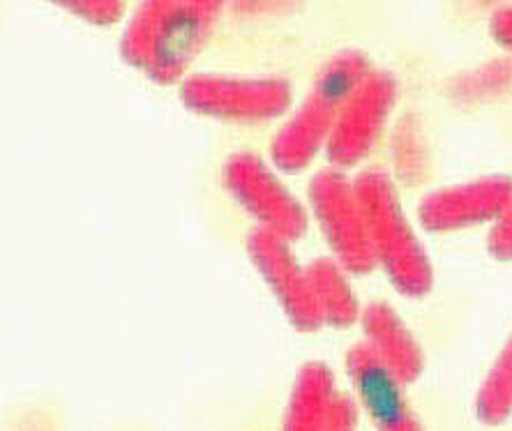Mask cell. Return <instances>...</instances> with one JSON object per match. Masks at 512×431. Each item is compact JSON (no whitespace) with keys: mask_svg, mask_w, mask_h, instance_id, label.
I'll use <instances>...</instances> for the list:
<instances>
[{"mask_svg":"<svg viewBox=\"0 0 512 431\" xmlns=\"http://www.w3.org/2000/svg\"><path fill=\"white\" fill-rule=\"evenodd\" d=\"M376 266L388 272L399 293L420 298L432 289L434 272L411 224L406 222L397 189L386 171L370 169L353 180Z\"/></svg>","mask_w":512,"mask_h":431,"instance_id":"cell-2","label":"cell"},{"mask_svg":"<svg viewBox=\"0 0 512 431\" xmlns=\"http://www.w3.org/2000/svg\"><path fill=\"white\" fill-rule=\"evenodd\" d=\"M310 201L342 268L358 275L370 272L376 266V256L353 183L337 169L316 173L310 183Z\"/></svg>","mask_w":512,"mask_h":431,"instance_id":"cell-4","label":"cell"},{"mask_svg":"<svg viewBox=\"0 0 512 431\" xmlns=\"http://www.w3.org/2000/svg\"><path fill=\"white\" fill-rule=\"evenodd\" d=\"M187 107L224 120H268L289 109L291 86L284 79H233L199 74L180 88Z\"/></svg>","mask_w":512,"mask_h":431,"instance_id":"cell-6","label":"cell"},{"mask_svg":"<svg viewBox=\"0 0 512 431\" xmlns=\"http://www.w3.org/2000/svg\"><path fill=\"white\" fill-rule=\"evenodd\" d=\"M512 201V180L487 176L471 183L439 189L420 203V222L429 231H457L499 219Z\"/></svg>","mask_w":512,"mask_h":431,"instance_id":"cell-9","label":"cell"},{"mask_svg":"<svg viewBox=\"0 0 512 431\" xmlns=\"http://www.w3.org/2000/svg\"><path fill=\"white\" fill-rule=\"evenodd\" d=\"M333 372L323 362H307L293 383L282 431H323L335 397Z\"/></svg>","mask_w":512,"mask_h":431,"instance_id":"cell-12","label":"cell"},{"mask_svg":"<svg viewBox=\"0 0 512 431\" xmlns=\"http://www.w3.org/2000/svg\"><path fill=\"white\" fill-rule=\"evenodd\" d=\"M307 279H310L316 307H319L323 323L335 325V328H346L358 319L360 307L356 293L351 291L346 282L344 270L335 261L316 259L307 268Z\"/></svg>","mask_w":512,"mask_h":431,"instance_id":"cell-13","label":"cell"},{"mask_svg":"<svg viewBox=\"0 0 512 431\" xmlns=\"http://www.w3.org/2000/svg\"><path fill=\"white\" fill-rule=\"evenodd\" d=\"M220 3L213 0H155L141 5L123 35V56L150 79L171 83L206 44Z\"/></svg>","mask_w":512,"mask_h":431,"instance_id":"cell-1","label":"cell"},{"mask_svg":"<svg viewBox=\"0 0 512 431\" xmlns=\"http://www.w3.org/2000/svg\"><path fill=\"white\" fill-rule=\"evenodd\" d=\"M346 369L376 431H423L406 402L402 383L383 367L365 342L353 346L346 355Z\"/></svg>","mask_w":512,"mask_h":431,"instance_id":"cell-10","label":"cell"},{"mask_svg":"<svg viewBox=\"0 0 512 431\" xmlns=\"http://www.w3.org/2000/svg\"><path fill=\"white\" fill-rule=\"evenodd\" d=\"M358 427V408L353 399L344 392H335L333 404H330L328 422L323 431H356Z\"/></svg>","mask_w":512,"mask_h":431,"instance_id":"cell-15","label":"cell"},{"mask_svg":"<svg viewBox=\"0 0 512 431\" xmlns=\"http://www.w3.org/2000/svg\"><path fill=\"white\" fill-rule=\"evenodd\" d=\"M224 183L247 213L284 240H296L307 229V215L280 178L254 153H236L224 166Z\"/></svg>","mask_w":512,"mask_h":431,"instance_id":"cell-5","label":"cell"},{"mask_svg":"<svg viewBox=\"0 0 512 431\" xmlns=\"http://www.w3.org/2000/svg\"><path fill=\"white\" fill-rule=\"evenodd\" d=\"M247 252L280 300L289 321L303 332L321 328L323 319L319 307H316L307 270L300 268L296 256L289 249V240L266 229H256L247 238Z\"/></svg>","mask_w":512,"mask_h":431,"instance_id":"cell-8","label":"cell"},{"mask_svg":"<svg viewBox=\"0 0 512 431\" xmlns=\"http://www.w3.org/2000/svg\"><path fill=\"white\" fill-rule=\"evenodd\" d=\"M365 344L399 383H413L423 372V351L388 302H372L363 312Z\"/></svg>","mask_w":512,"mask_h":431,"instance_id":"cell-11","label":"cell"},{"mask_svg":"<svg viewBox=\"0 0 512 431\" xmlns=\"http://www.w3.org/2000/svg\"><path fill=\"white\" fill-rule=\"evenodd\" d=\"M72 12L81 14V17L93 21V24H114L123 14V5L120 3H107V0H90V3H70L67 5Z\"/></svg>","mask_w":512,"mask_h":431,"instance_id":"cell-17","label":"cell"},{"mask_svg":"<svg viewBox=\"0 0 512 431\" xmlns=\"http://www.w3.org/2000/svg\"><path fill=\"white\" fill-rule=\"evenodd\" d=\"M397 83L386 72H372L346 100L326 143L328 160L340 169L370 153L395 104Z\"/></svg>","mask_w":512,"mask_h":431,"instance_id":"cell-7","label":"cell"},{"mask_svg":"<svg viewBox=\"0 0 512 431\" xmlns=\"http://www.w3.org/2000/svg\"><path fill=\"white\" fill-rule=\"evenodd\" d=\"M487 247L496 259L512 261V201L510 206L503 210L501 217L494 222V229L489 231Z\"/></svg>","mask_w":512,"mask_h":431,"instance_id":"cell-16","label":"cell"},{"mask_svg":"<svg viewBox=\"0 0 512 431\" xmlns=\"http://www.w3.org/2000/svg\"><path fill=\"white\" fill-rule=\"evenodd\" d=\"M512 413V335L489 369L476 397V415L483 425H503Z\"/></svg>","mask_w":512,"mask_h":431,"instance_id":"cell-14","label":"cell"},{"mask_svg":"<svg viewBox=\"0 0 512 431\" xmlns=\"http://www.w3.org/2000/svg\"><path fill=\"white\" fill-rule=\"evenodd\" d=\"M492 35L512 51V7H501L492 17Z\"/></svg>","mask_w":512,"mask_h":431,"instance_id":"cell-18","label":"cell"},{"mask_svg":"<svg viewBox=\"0 0 512 431\" xmlns=\"http://www.w3.org/2000/svg\"><path fill=\"white\" fill-rule=\"evenodd\" d=\"M370 74V60L360 51L349 49L330 58L316 77L312 93L270 143L275 164L284 171L305 169L328 143L346 100Z\"/></svg>","mask_w":512,"mask_h":431,"instance_id":"cell-3","label":"cell"}]
</instances>
